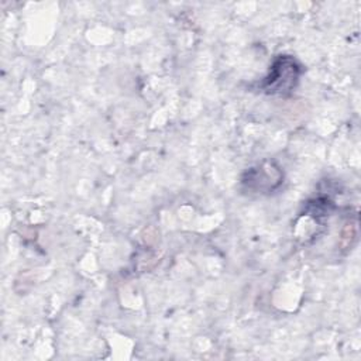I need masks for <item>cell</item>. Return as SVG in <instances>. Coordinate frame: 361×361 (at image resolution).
I'll use <instances>...</instances> for the list:
<instances>
[{"label": "cell", "mask_w": 361, "mask_h": 361, "mask_svg": "<svg viewBox=\"0 0 361 361\" xmlns=\"http://www.w3.org/2000/svg\"><path fill=\"white\" fill-rule=\"evenodd\" d=\"M302 73V66L299 62L289 55H279L269 68L268 75L261 83V89L268 94H289Z\"/></svg>", "instance_id": "obj_1"}, {"label": "cell", "mask_w": 361, "mask_h": 361, "mask_svg": "<svg viewBox=\"0 0 361 361\" xmlns=\"http://www.w3.org/2000/svg\"><path fill=\"white\" fill-rule=\"evenodd\" d=\"M283 173L279 166L272 161H264L255 168L245 172L243 178V185L254 192H271L282 183Z\"/></svg>", "instance_id": "obj_2"}]
</instances>
